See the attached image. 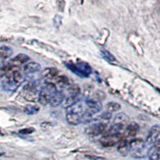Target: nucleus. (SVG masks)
Listing matches in <instances>:
<instances>
[{"mask_svg": "<svg viewBox=\"0 0 160 160\" xmlns=\"http://www.w3.org/2000/svg\"><path fill=\"white\" fill-rule=\"evenodd\" d=\"M13 55V49L8 46L0 47V57L4 58H10Z\"/></svg>", "mask_w": 160, "mask_h": 160, "instance_id": "4be33fe9", "label": "nucleus"}, {"mask_svg": "<svg viewBox=\"0 0 160 160\" xmlns=\"http://www.w3.org/2000/svg\"><path fill=\"white\" fill-rule=\"evenodd\" d=\"M111 118H112V114L105 111V112L102 113L100 115H98V116H97L96 119H95V122L108 127L109 122H111Z\"/></svg>", "mask_w": 160, "mask_h": 160, "instance_id": "f3484780", "label": "nucleus"}, {"mask_svg": "<svg viewBox=\"0 0 160 160\" xmlns=\"http://www.w3.org/2000/svg\"><path fill=\"white\" fill-rule=\"evenodd\" d=\"M160 139V126L155 125L153 126L152 128L150 130L148 135L147 137V139L145 142L146 146L148 148H150L153 144L155 143L156 141Z\"/></svg>", "mask_w": 160, "mask_h": 160, "instance_id": "423d86ee", "label": "nucleus"}, {"mask_svg": "<svg viewBox=\"0 0 160 160\" xmlns=\"http://www.w3.org/2000/svg\"><path fill=\"white\" fill-rule=\"evenodd\" d=\"M39 91H38V88L35 84H27L23 88L22 97L28 102H35V101H38Z\"/></svg>", "mask_w": 160, "mask_h": 160, "instance_id": "20e7f679", "label": "nucleus"}, {"mask_svg": "<svg viewBox=\"0 0 160 160\" xmlns=\"http://www.w3.org/2000/svg\"><path fill=\"white\" fill-rule=\"evenodd\" d=\"M65 66L72 73L79 76L80 78H88L92 72L91 66L85 62H79L78 63H66Z\"/></svg>", "mask_w": 160, "mask_h": 160, "instance_id": "f03ea898", "label": "nucleus"}, {"mask_svg": "<svg viewBox=\"0 0 160 160\" xmlns=\"http://www.w3.org/2000/svg\"><path fill=\"white\" fill-rule=\"evenodd\" d=\"M23 111L24 112H25L26 114H28V115H34L39 111V108H38V106L28 104V105H27L25 108H24Z\"/></svg>", "mask_w": 160, "mask_h": 160, "instance_id": "b1692460", "label": "nucleus"}, {"mask_svg": "<svg viewBox=\"0 0 160 160\" xmlns=\"http://www.w3.org/2000/svg\"><path fill=\"white\" fill-rule=\"evenodd\" d=\"M65 97V94H64L62 91H57L56 92L54 93L52 95V96H51V99H50L49 104L52 107V108H57L58 106L62 105Z\"/></svg>", "mask_w": 160, "mask_h": 160, "instance_id": "9b49d317", "label": "nucleus"}, {"mask_svg": "<svg viewBox=\"0 0 160 160\" xmlns=\"http://www.w3.org/2000/svg\"><path fill=\"white\" fill-rule=\"evenodd\" d=\"M69 95H81V91L78 86H71L68 90Z\"/></svg>", "mask_w": 160, "mask_h": 160, "instance_id": "a878e982", "label": "nucleus"}, {"mask_svg": "<svg viewBox=\"0 0 160 160\" xmlns=\"http://www.w3.org/2000/svg\"><path fill=\"white\" fill-rule=\"evenodd\" d=\"M58 71L55 68H47V69L44 70L42 71V76L46 78H48V79H53V78H56L58 76Z\"/></svg>", "mask_w": 160, "mask_h": 160, "instance_id": "aec40b11", "label": "nucleus"}, {"mask_svg": "<svg viewBox=\"0 0 160 160\" xmlns=\"http://www.w3.org/2000/svg\"><path fill=\"white\" fill-rule=\"evenodd\" d=\"M138 130H139V127L135 122H131V123L128 124L125 128V131H124L123 137H134L137 135Z\"/></svg>", "mask_w": 160, "mask_h": 160, "instance_id": "dca6fc26", "label": "nucleus"}, {"mask_svg": "<svg viewBox=\"0 0 160 160\" xmlns=\"http://www.w3.org/2000/svg\"><path fill=\"white\" fill-rule=\"evenodd\" d=\"M19 132L21 134H23V135H30L32 132H34V129H32V128H26V129L21 130Z\"/></svg>", "mask_w": 160, "mask_h": 160, "instance_id": "bb28decb", "label": "nucleus"}, {"mask_svg": "<svg viewBox=\"0 0 160 160\" xmlns=\"http://www.w3.org/2000/svg\"><path fill=\"white\" fill-rule=\"evenodd\" d=\"M148 156L150 160H159L160 158V139L156 141L149 148Z\"/></svg>", "mask_w": 160, "mask_h": 160, "instance_id": "9d476101", "label": "nucleus"}, {"mask_svg": "<svg viewBox=\"0 0 160 160\" xmlns=\"http://www.w3.org/2000/svg\"><path fill=\"white\" fill-rule=\"evenodd\" d=\"M100 52H101V55H102V56L106 60L109 61V62H114L116 61V58H115V57L114 56V55H113L109 51H108V50H101V51H100Z\"/></svg>", "mask_w": 160, "mask_h": 160, "instance_id": "393cba45", "label": "nucleus"}, {"mask_svg": "<svg viewBox=\"0 0 160 160\" xmlns=\"http://www.w3.org/2000/svg\"><path fill=\"white\" fill-rule=\"evenodd\" d=\"M86 107L85 102L79 100L75 104H73L70 108L66 109V113H73V114H76V115L82 116L83 115L84 111H85Z\"/></svg>", "mask_w": 160, "mask_h": 160, "instance_id": "6e6552de", "label": "nucleus"}, {"mask_svg": "<svg viewBox=\"0 0 160 160\" xmlns=\"http://www.w3.org/2000/svg\"><path fill=\"white\" fill-rule=\"evenodd\" d=\"M122 139V138H120V137L104 135L101 139V143L103 147H108H108H113L116 143H118Z\"/></svg>", "mask_w": 160, "mask_h": 160, "instance_id": "ddd939ff", "label": "nucleus"}, {"mask_svg": "<svg viewBox=\"0 0 160 160\" xmlns=\"http://www.w3.org/2000/svg\"><path fill=\"white\" fill-rule=\"evenodd\" d=\"M114 125H118L126 128L129 124V117L124 112H119L115 115L113 119Z\"/></svg>", "mask_w": 160, "mask_h": 160, "instance_id": "f8f14e48", "label": "nucleus"}, {"mask_svg": "<svg viewBox=\"0 0 160 160\" xmlns=\"http://www.w3.org/2000/svg\"><path fill=\"white\" fill-rule=\"evenodd\" d=\"M159 160H160V158H159Z\"/></svg>", "mask_w": 160, "mask_h": 160, "instance_id": "cd10ccee", "label": "nucleus"}, {"mask_svg": "<svg viewBox=\"0 0 160 160\" xmlns=\"http://www.w3.org/2000/svg\"><path fill=\"white\" fill-rule=\"evenodd\" d=\"M40 70H41V65L38 62H34V61L26 63L22 68V71L27 75H34L35 73L38 72Z\"/></svg>", "mask_w": 160, "mask_h": 160, "instance_id": "1a4fd4ad", "label": "nucleus"}, {"mask_svg": "<svg viewBox=\"0 0 160 160\" xmlns=\"http://www.w3.org/2000/svg\"><path fill=\"white\" fill-rule=\"evenodd\" d=\"M80 100V95H68L64 98L63 102L62 103V107L65 109L70 108L73 104H75Z\"/></svg>", "mask_w": 160, "mask_h": 160, "instance_id": "a211bd4d", "label": "nucleus"}, {"mask_svg": "<svg viewBox=\"0 0 160 160\" xmlns=\"http://www.w3.org/2000/svg\"><path fill=\"white\" fill-rule=\"evenodd\" d=\"M108 127L101 123H94L85 129V133L89 136H98L102 135L107 131Z\"/></svg>", "mask_w": 160, "mask_h": 160, "instance_id": "0eeeda50", "label": "nucleus"}, {"mask_svg": "<svg viewBox=\"0 0 160 160\" xmlns=\"http://www.w3.org/2000/svg\"><path fill=\"white\" fill-rule=\"evenodd\" d=\"M85 112L88 113L93 116H97L100 111L102 109V104L101 102H98L92 98H88L85 102Z\"/></svg>", "mask_w": 160, "mask_h": 160, "instance_id": "39448f33", "label": "nucleus"}, {"mask_svg": "<svg viewBox=\"0 0 160 160\" xmlns=\"http://www.w3.org/2000/svg\"><path fill=\"white\" fill-rule=\"evenodd\" d=\"M105 108L107 112L112 114V113L117 112V111H119L122 107H121V105L117 102H109L107 103Z\"/></svg>", "mask_w": 160, "mask_h": 160, "instance_id": "412c9836", "label": "nucleus"}, {"mask_svg": "<svg viewBox=\"0 0 160 160\" xmlns=\"http://www.w3.org/2000/svg\"><path fill=\"white\" fill-rule=\"evenodd\" d=\"M117 151H118V152L122 156H127L129 153H131L129 141L122 138V139L118 142Z\"/></svg>", "mask_w": 160, "mask_h": 160, "instance_id": "2eb2a0df", "label": "nucleus"}, {"mask_svg": "<svg viewBox=\"0 0 160 160\" xmlns=\"http://www.w3.org/2000/svg\"><path fill=\"white\" fill-rule=\"evenodd\" d=\"M30 61V57L26 54H18V55L15 57L11 60V67H14V68H16L17 66H20L26 63H28Z\"/></svg>", "mask_w": 160, "mask_h": 160, "instance_id": "4468645a", "label": "nucleus"}, {"mask_svg": "<svg viewBox=\"0 0 160 160\" xmlns=\"http://www.w3.org/2000/svg\"><path fill=\"white\" fill-rule=\"evenodd\" d=\"M67 122L72 126H76L81 123V116L73 113H66Z\"/></svg>", "mask_w": 160, "mask_h": 160, "instance_id": "6ab92c4d", "label": "nucleus"}, {"mask_svg": "<svg viewBox=\"0 0 160 160\" xmlns=\"http://www.w3.org/2000/svg\"><path fill=\"white\" fill-rule=\"evenodd\" d=\"M57 91L58 90H57L55 84L52 83V82H48L42 89L40 90L39 93H38V102L42 106L48 105L52 95Z\"/></svg>", "mask_w": 160, "mask_h": 160, "instance_id": "7ed1b4c3", "label": "nucleus"}, {"mask_svg": "<svg viewBox=\"0 0 160 160\" xmlns=\"http://www.w3.org/2000/svg\"><path fill=\"white\" fill-rule=\"evenodd\" d=\"M55 81L58 82L59 85L62 86V87H71V80L66 76V75H58L55 78Z\"/></svg>", "mask_w": 160, "mask_h": 160, "instance_id": "5701e85b", "label": "nucleus"}, {"mask_svg": "<svg viewBox=\"0 0 160 160\" xmlns=\"http://www.w3.org/2000/svg\"><path fill=\"white\" fill-rule=\"evenodd\" d=\"M131 156L135 158H142L148 156L149 148L146 146L145 142L140 138H135L129 141Z\"/></svg>", "mask_w": 160, "mask_h": 160, "instance_id": "f257e3e1", "label": "nucleus"}]
</instances>
